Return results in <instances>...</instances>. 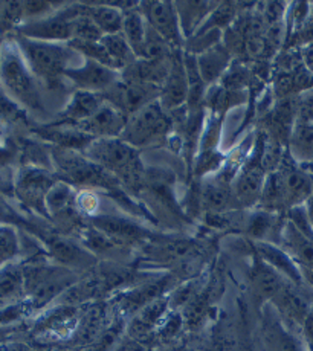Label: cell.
Masks as SVG:
<instances>
[{"label":"cell","mask_w":313,"mask_h":351,"mask_svg":"<svg viewBox=\"0 0 313 351\" xmlns=\"http://www.w3.org/2000/svg\"><path fill=\"white\" fill-rule=\"evenodd\" d=\"M25 23L23 2H0V37L14 34Z\"/></svg>","instance_id":"obj_33"},{"label":"cell","mask_w":313,"mask_h":351,"mask_svg":"<svg viewBox=\"0 0 313 351\" xmlns=\"http://www.w3.org/2000/svg\"><path fill=\"white\" fill-rule=\"evenodd\" d=\"M46 243L52 258L66 269H86L95 265V255L83 245L63 237H49Z\"/></svg>","instance_id":"obj_19"},{"label":"cell","mask_w":313,"mask_h":351,"mask_svg":"<svg viewBox=\"0 0 313 351\" xmlns=\"http://www.w3.org/2000/svg\"><path fill=\"white\" fill-rule=\"evenodd\" d=\"M266 336L270 351H308L301 339L284 326L280 316L269 318Z\"/></svg>","instance_id":"obj_26"},{"label":"cell","mask_w":313,"mask_h":351,"mask_svg":"<svg viewBox=\"0 0 313 351\" xmlns=\"http://www.w3.org/2000/svg\"><path fill=\"white\" fill-rule=\"evenodd\" d=\"M19 235L14 226L0 225V267L14 260L19 255Z\"/></svg>","instance_id":"obj_35"},{"label":"cell","mask_w":313,"mask_h":351,"mask_svg":"<svg viewBox=\"0 0 313 351\" xmlns=\"http://www.w3.org/2000/svg\"><path fill=\"white\" fill-rule=\"evenodd\" d=\"M71 29H72L71 42H100V40L103 38V32L100 31L98 26L95 25L93 20L86 12V5H84V11L81 12L80 16L72 19Z\"/></svg>","instance_id":"obj_34"},{"label":"cell","mask_w":313,"mask_h":351,"mask_svg":"<svg viewBox=\"0 0 313 351\" xmlns=\"http://www.w3.org/2000/svg\"><path fill=\"white\" fill-rule=\"evenodd\" d=\"M51 156L60 180L72 186H84L86 191L92 188L117 191L121 185L117 178L95 164L84 153H80L73 148L56 147Z\"/></svg>","instance_id":"obj_4"},{"label":"cell","mask_w":313,"mask_h":351,"mask_svg":"<svg viewBox=\"0 0 313 351\" xmlns=\"http://www.w3.org/2000/svg\"><path fill=\"white\" fill-rule=\"evenodd\" d=\"M65 78L69 80L77 90L100 93L101 95L121 78V72L93 62V60L83 58V62L66 71Z\"/></svg>","instance_id":"obj_12"},{"label":"cell","mask_w":313,"mask_h":351,"mask_svg":"<svg viewBox=\"0 0 313 351\" xmlns=\"http://www.w3.org/2000/svg\"><path fill=\"white\" fill-rule=\"evenodd\" d=\"M255 252L268 263V265L275 269L283 278L295 282L298 286H305L301 275V267L297 265V261L284 251L281 246L275 245L270 241H257Z\"/></svg>","instance_id":"obj_18"},{"label":"cell","mask_w":313,"mask_h":351,"mask_svg":"<svg viewBox=\"0 0 313 351\" xmlns=\"http://www.w3.org/2000/svg\"><path fill=\"white\" fill-rule=\"evenodd\" d=\"M286 278L272 269L260 255L255 252L253 269H251V282H253L255 295L263 301H272L280 292Z\"/></svg>","instance_id":"obj_21"},{"label":"cell","mask_w":313,"mask_h":351,"mask_svg":"<svg viewBox=\"0 0 313 351\" xmlns=\"http://www.w3.org/2000/svg\"><path fill=\"white\" fill-rule=\"evenodd\" d=\"M199 200L207 214H227L240 208L231 185L223 184L220 180L203 184Z\"/></svg>","instance_id":"obj_20"},{"label":"cell","mask_w":313,"mask_h":351,"mask_svg":"<svg viewBox=\"0 0 313 351\" xmlns=\"http://www.w3.org/2000/svg\"><path fill=\"white\" fill-rule=\"evenodd\" d=\"M100 43L103 45V48L108 53V57H111L115 71L122 72L138 60L135 56L132 46L128 45L126 37L122 36L121 32L111 34V36H103V38L100 40Z\"/></svg>","instance_id":"obj_29"},{"label":"cell","mask_w":313,"mask_h":351,"mask_svg":"<svg viewBox=\"0 0 313 351\" xmlns=\"http://www.w3.org/2000/svg\"><path fill=\"white\" fill-rule=\"evenodd\" d=\"M196 247L188 240H164L152 246V255L154 260L165 263H187L193 258Z\"/></svg>","instance_id":"obj_30"},{"label":"cell","mask_w":313,"mask_h":351,"mask_svg":"<svg viewBox=\"0 0 313 351\" xmlns=\"http://www.w3.org/2000/svg\"><path fill=\"white\" fill-rule=\"evenodd\" d=\"M305 211H308V215H309V219H310V223L313 225V194L310 195V199L305 202Z\"/></svg>","instance_id":"obj_38"},{"label":"cell","mask_w":313,"mask_h":351,"mask_svg":"<svg viewBox=\"0 0 313 351\" xmlns=\"http://www.w3.org/2000/svg\"><path fill=\"white\" fill-rule=\"evenodd\" d=\"M84 154L130 190H141L146 185L147 170L141 162L138 148L121 138L93 139L84 148Z\"/></svg>","instance_id":"obj_3"},{"label":"cell","mask_w":313,"mask_h":351,"mask_svg":"<svg viewBox=\"0 0 313 351\" xmlns=\"http://www.w3.org/2000/svg\"><path fill=\"white\" fill-rule=\"evenodd\" d=\"M290 46H298L299 49L308 46L309 43H313V5H312V11L309 19L305 20V23L299 28L294 36L289 38Z\"/></svg>","instance_id":"obj_36"},{"label":"cell","mask_w":313,"mask_h":351,"mask_svg":"<svg viewBox=\"0 0 313 351\" xmlns=\"http://www.w3.org/2000/svg\"><path fill=\"white\" fill-rule=\"evenodd\" d=\"M10 37L14 38L30 69L46 89H58L63 80H66V71L77 66L72 62L78 58L80 53L69 43L38 42L19 34H11Z\"/></svg>","instance_id":"obj_2"},{"label":"cell","mask_w":313,"mask_h":351,"mask_svg":"<svg viewBox=\"0 0 313 351\" xmlns=\"http://www.w3.org/2000/svg\"><path fill=\"white\" fill-rule=\"evenodd\" d=\"M268 173L260 156H254L244 162L231 182L233 190L240 208H253L260 204Z\"/></svg>","instance_id":"obj_11"},{"label":"cell","mask_w":313,"mask_h":351,"mask_svg":"<svg viewBox=\"0 0 313 351\" xmlns=\"http://www.w3.org/2000/svg\"><path fill=\"white\" fill-rule=\"evenodd\" d=\"M122 10H124V20H122L121 34L126 37L128 45L132 46L133 52H136L147 37L148 23L139 10V3L130 5Z\"/></svg>","instance_id":"obj_27"},{"label":"cell","mask_w":313,"mask_h":351,"mask_svg":"<svg viewBox=\"0 0 313 351\" xmlns=\"http://www.w3.org/2000/svg\"><path fill=\"white\" fill-rule=\"evenodd\" d=\"M75 194H73V186L66 184L63 180H58L56 185L51 188V191L47 193L46 197V209L49 217H57L60 214H65L71 209L73 205Z\"/></svg>","instance_id":"obj_32"},{"label":"cell","mask_w":313,"mask_h":351,"mask_svg":"<svg viewBox=\"0 0 313 351\" xmlns=\"http://www.w3.org/2000/svg\"><path fill=\"white\" fill-rule=\"evenodd\" d=\"M104 104V98L100 93L75 90L71 99L67 101L65 109L61 110L60 118L63 121H72L75 124H81L89 119L101 106Z\"/></svg>","instance_id":"obj_23"},{"label":"cell","mask_w":313,"mask_h":351,"mask_svg":"<svg viewBox=\"0 0 313 351\" xmlns=\"http://www.w3.org/2000/svg\"><path fill=\"white\" fill-rule=\"evenodd\" d=\"M197 69H199L203 83L207 86L219 81L231 64V51L224 45H217L205 52L196 56Z\"/></svg>","instance_id":"obj_22"},{"label":"cell","mask_w":313,"mask_h":351,"mask_svg":"<svg viewBox=\"0 0 313 351\" xmlns=\"http://www.w3.org/2000/svg\"><path fill=\"white\" fill-rule=\"evenodd\" d=\"M189 84L188 75L183 63V52L176 51L170 60L168 75L161 87L159 103L170 113L178 110L179 107L188 103Z\"/></svg>","instance_id":"obj_13"},{"label":"cell","mask_w":313,"mask_h":351,"mask_svg":"<svg viewBox=\"0 0 313 351\" xmlns=\"http://www.w3.org/2000/svg\"><path fill=\"white\" fill-rule=\"evenodd\" d=\"M5 37H0V52H2V45H3Z\"/></svg>","instance_id":"obj_40"},{"label":"cell","mask_w":313,"mask_h":351,"mask_svg":"<svg viewBox=\"0 0 313 351\" xmlns=\"http://www.w3.org/2000/svg\"><path fill=\"white\" fill-rule=\"evenodd\" d=\"M92 226L100 229L101 232H104L107 237H111L121 246L130 245V243L146 241L150 235L144 226L117 214L93 215Z\"/></svg>","instance_id":"obj_16"},{"label":"cell","mask_w":313,"mask_h":351,"mask_svg":"<svg viewBox=\"0 0 313 351\" xmlns=\"http://www.w3.org/2000/svg\"><path fill=\"white\" fill-rule=\"evenodd\" d=\"M277 173L281 184L284 209L290 211L292 208L305 205V202L313 194L312 174L301 165H298L295 160L294 164L284 165L280 170H277Z\"/></svg>","instance_id":"obj_14"},{"label":"cell","mask_w":313,"mask_h":351,"mask_svg":"<svg viewBox=\"0 0 313 351\" xmlns=\"http://www.w3.org/2000/svg\"><path fill=\"white\" fill-rule=\"evenodd\" d=\"M77 278L71 269L63 266H31L23 269L25 292L32 307H45L54 298L69 290Z\"/></svg>","instance_id":"obj_5"},{"label":"cell","mask_w":313,"mask_h":351,"mask_svg":"<svg viewBox=\"0 0 313 351\" xmlns=\"http://www.w3.org/2000/svg\"><path fill=\"white\" fill-rule=\"evenodd\" d=\"M270 302L275 306L278 316L281 319L292 322L299 328H301L305 316L309 315L310 308L313 307V301L305 292V286H298L288 280L284 281L280 292Z\"/></svg>","instance_id":"obj_15"},{"label":"cell","mask_w":313,"mask_h":351,"mask_svg":"<svg viewBox=\"0 0 313 351\" xmlns=\"http://www.w3.org/2000/svg\"><path fill=\"white\" fill-rule=\"evenodd\" d=\"M0 87L28 113L45 114L42 83L34 75L12 37H5L0 52Z\"/></svg>","instance_id":"obj_1"},{"label":"cell","mask_w":313,"mask_h":351,"mask_svg":"<svg viewBox=\"0 0 313 351\" xmlns=\"http://www.w3.org/2000/svg\"><path fill=\"white\" fill-rule=\"evenodd\" d=\"M170 128H172L170 113L161 106L159 101H153L144 109L128 117L119 138L135 148H141L165 138Z\"/></svg>","instance_id":"obj_6"},{"label":"cell","mask_w":313,"mask_h":351,"mask_svg":"<svg viewBox=\"0 0 313 351\" xmlns=\"http://www.w3.org/2000/svg\"><path fill=\"white\" fill-rule=\"evenodd\" d=\"M86 12L103 32V36L121 32L122 20H124L122 8L115 5H86Z\"/></svg>","instance_id":"obj_28"},{"label":"cell","mask_w":313,"mask_h":351,"mask_svg":"<svg viewBox=\"0 0 313 351\" xmlns=\"http://www.w3.org/2000/svg\"><path fill=\"white\" fill-rule=\"evenodd\" d=\"M301 62L305 69H308L313 75V43L301 48Z\"/></svg>","instance_id":"obj_37"},{"label":"cell","mask_w":313,"mask_h":351,"mask_svg":"<svg viewBox=\"0 0 313 351\" xmlns=\"http://www.w3.org/2000/svg\"><path fill=\"white\" fill-rule=\"evenodd\" d=\"M303 168H308V171H309L310 174H313V156H312V160L309 162V164L305 165V167H303Z\"/></svg>","instance_id":"obj_39"},{"label":"cell","mask_w":313,"mask_h":351,"mask_svg":"<svg viewBox=\"0 0 313 351\" xmlns=\"http://www.w3.org/2000/svg\"><path fill=\"white\" fill-rule=\"evenodd\" d=\"M84 11V5L63 6L58 11L36 20H28L20 25L14 34L19 36L49 43H69L72 40L71 22L73 17Z\"/></svg>","instance_id":"obj_8"},{"label":"cell","mask_w":313,"mask_h":351,"mask_svg":"<svg viewBox=\"0 0 313 351\" xmlns=\"http://www.w3.org/2000/svg\"><path fill=\"white\" fill-rule=\"evenodd\" d=\"M281 226L277 225L275 213H269L266 209H258L249 215L246 220V232L257 241H268L269 234L281 232Z\"/></svg>","instance_id":"obj_31"},{"label":"cell","mask_w":313,"mask_h":351,"mask_svg":"<svg viewBox=\"0 0 313 351\" xmlns=\"http://www.w3.org/2000/svg\"><path fill=\"white\" fill-rule=\"evenodd\" d=\"M290 156L298 165L305 167L313 156V123L297 121L289 136Z\"/></svg>","instance_id":"obj_25"},{"label":"cell","mask_w":313,"mask_h":351,"mask_svg":"<svg viewBox=\"0 0 313 351\" xmlns=\"http://www.w3.org/2000/svg\"><path fill=\"white\" fill-rule=\"evenodd\" d=\"M57 182V174L47 171L43 167L23 165L14 176V195L26 209L49 217L46 197Z\"/></svg>","instance_id":"obj_7"},{"label":"cell","mask_w":313,"mask_h":351,"mask_svg":"<svg viewBox=\"0 0 313 351\" xmlns=\"http://www.w3.org/2000/svg\"><path fill=\"white\" fill-rule=\"evenodd\" d=\"M127 119L128 117L124 113L104 101V104L89 119L78 124V128L81 133L87 134L92 139L119 138L127 124Z\"/></svg>","instance_id":"obj_17"},{"label":"cell","mask_w":313,"mask_h":351,"mask_svg":"<svg viewBox=\"0 0 313 351\" xmlns=\"http://www.w3.org/2000/svg\"><path fill=\"white\" fill-rule=\"evenodd\" d=\"M139 10L147 23L176 51H182L185 37L182 34L179 14L172 2H142Z\"/></svg>","instance_id":"obj_10"},{"label":"cell","mask_w":313,"mask_h":351,"mask_svg":"<svg viewBox=\"0 0 313 351\" xmlns=\"http://www.w3.org/2000/svg\"><path fill=\"white\" fill-rule=\"evenodd\" d=\"M159 93L161 87L135 83V81H128L121 77L101 95H103L106 103L112 104L115 109L124 113L126 117H132L150 103L158 101Z\"/></svg>","instance_id":"obj_9"},{"label":"cell","mask_w":313,"mask_h":351,"mask_svg":"<svg viewBox=\"0 0 313 351\" xmlns=\"http://www.w3.org/2000/svg\"><path fill=\"white\" fill-rule=\"evenodd\" d=\"M174 5L176 10H178L182 34L185 38L193 37L202 28V25L207 22L211 12L219 6V3L211 2H179Z\"/></svg>","instance_id":"obj_24"}]
</instances>
